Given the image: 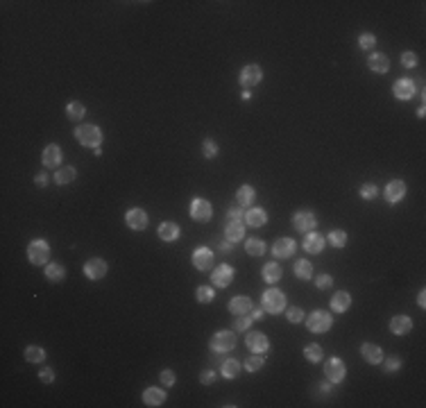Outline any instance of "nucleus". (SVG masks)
Wrapping results in <instances>:
<instances>
[{
	"mask_svg": "<svg viewBox=\"0 0 426 408\" xmlns=\"http://www.w3.org/2000/svg\"><path fill=\"white\" fill-rule=\"evenodd\" d=\"M392 91H395V96L399 98V100H410V98L415 96V84L410 82V79H399Z\"/></svg>",
	"mask_w": 426,
	"mask_h": 408,
	"instance_id": "4be33fe9",
	"label": "nucleus"
},
{
	"mask_svg": "<svg viewBox=\"0 0 426 408\" xmlns=\"http://www.w3.org/2000/svg\"><path fill=\"white\" fill-rule=\"evenodd\" d=\"M263 308L268 313H272V315H277V313H281L286 308V295L281 290L277 288H270L263 293Z\"/></svg>",
	"mask_w": 426,
	"mask_h": 408,
	"instance_id": "f03ea898",
	"label": "nucleus"
},
{
	"mask_svg": "<svg viewBox=\"0 0 426 408\" xmlns=\"http://www.w3.org/2000/svg\"><path fill=\"white\" fill-rule=\"evenodd\" d=\"M39 379H41L43 383H53V381H55V372H53L50 368H43V370L39 372Z\"/></svg>",
	"mask_w": 426,
	"mask_h": 408,
	"instance_id": "8fccbe9b",
	"label": "nucleus"
},
{
	"mask_svg": "<svg viewBox=\"0 0 426 408\" xmlns=\"http://www.w3.org/2000/svg\"><path fill=\"white\" fill-rule=\"evenodd\" d=\"M238 372H241V363H238L236 358H229L222 363V377L233 379V377H238Z\"/></svg>",
	"mask_w": 426,
	"mask_h": 408,
	"instance_id": "c9c22d12",
	"label": "nucleus"
},
{
	"mask_svg": "<svg viewBox=\"0 0 426 408\" xmlns=\"http://www.w3.org/2000/svg\"><path fill=\"white\" fill-rule=\"evenodd\" d=\"M247 347H250L252 351H256V354H265V351L270 349V340H268V336H263V334H259V331H252L250 336H247Z\"/></svg>",
	"mask_w": 426,
	"mask_h": 408,
	"instance_id": "f8f14e48",
	"label": "nucleus"
},
{
	"mask_svg": "<svg viewBox=\"0 0 426 408\" xmlns=\"http://www.w3.org/2000/svg\"><path fill=\"white\" fill-rule=\"evenodd\" d=\"M424 295H426L424 290H419V295H417V304H419V306H422V308L426 306V299H424Z\"/></svg>",
	"mask_w": 426,
	"mask_h": 408,
	"instance_id": "bf43d9fd",
	"label": "nucleus"
},
{
	"mask_svg": "<svg viewBox=\"0 0 426 408\" xmlns=\"http://www.w3.org/2000/svg\"><path fill=\"white\" fill-rule=\"evenodd\" d=\"M263 279L268 281V284H277V281L281 279V268H279L277 263H268L263 268Z\"/></svg>",
	"mask_w": 426,
	"mask_h": 408,
	"instance_id": "473e14b6",
	"label": "nucleus"
},
{
	"mask_svg": "<svg viewBox=\"0 0 426 408\" xmlns=\"http://www.w3.org/2000/svg\"><path fill=\"white\" fill-rule=\"evenodd\" d=\"M315 286H317V288H329V286H331V277L329 275H320L315 279Z\"/></svg>",
	"mask_w": 426,
	"mask_h": 408,
	"instance_id": "603ef678",
	"label": "nucleus"
},
{
	"mask_svg": "<svg viewBox=\"0 0 426 408\" xmlns=\"http://www.w3.org/2000/svg\"><path fill=\"white\" fill-rule=\"evenodd\" d=\"M367 66L372 68L374 73H388V68H390V62H388V57H386V55L374 53V55H369Z\"/></svg>",
	"mask_w": 426,
	"mask_h": 408,
	"instance_id": "393cba45",
	"label": "nucleus"
},
{
	"mask_svg": "<svg viewBox=\"0 0 426 408\" xmlns=\"http://www.w3.org/2000/svg\"><path fill=\"white\" fill-rule=\"evenodd\" d=\"M245 250H247V254H252V256H263L265 243L261 241V238H250V241H245Z\"/></svg>",
	"mask_w": 426,
	"mask_h": 408,
	"instance_id": "c756f323",
	"label": "nucleus"
},
{
	"mask_svg": "<svg viewBox=\"0 0 426 408\" xmlns=\"http://www.w3.org/2000/svg\"><path fill=\"white\" fill-rule=\"evenodd\" d=\"M243 234H245V229H243V224L238 222V220H229L227 227H224V238H227V241H231V243L241 241Z\"/></svg>",
	"mask_w": 426,
	"mask_h": 408,
	"instance_id": "bb28decb",
	"label": "nucleus"
},
{
	"mask_svg": "<svg viewBox=\"0 0 426 408\" xmlns=\"http://www.w3.org/2000/svg\"><path fill=\"white\" fill-rule=\"evenodd\" d=\"M399 368H401V358H397V356L386 358V370H388V372H397Z\"/></svg>",
	"mask_w": 426,
	"mask_h": 408,
	"instance_id": "09e8293b",
	"label": "nucleus"
},
{
	"mask_svg": "<svg viewBox=\"0 0 426 408\" xmlns=\"http://www.w3.org/2000/svg\"><path fill=\"white\" fill-rule=\"evenodd\" d=\"M254 198H256V193H254V189H252L250 184L241 186L238 193H236V200H238V204H241V206H250L252 202H254Z\"/></svg>",
	"mask_w": 426,
	"mask_h": 408,
	"instance_id": "c85d7f7f",
	"label": "nucleus"
},
{
	"mask_svg": "<svg viewBox=\"0 0 426 408\" xmlns=\"http://www.w3.org/2000/svg\"><path fill=\"white\" fill-rule=\"evenodd\" d=\"M143 401L148 406H161L163 401H166V392L159 390V388H148V390L143 392Z\"/></svg>",
	"mask_w": 426,
	"mask_h": 408,
	"instance_id": "cd10ccee",
	"label": "nucleus"
},
{
	"mask_svg": "<svg viewBox=\"0 0 426 408\" xmlns=\"http://www.w3.org/2000/svg\"><path fill=\"white\" fill-rule=\"evenodd\" d=\"M200 381H202L204 386H211V383L215 381V374H213V372H202V377H200Z\"/></svg>",
	"mask_w": 426,
	"mask_h": 408,
	"instance_id": "864d4df0",
	"label": "nucleus"
},
{
	"mask_svg": "<svg viewBox=\"0 0 426 408\" xmlns=\"http://www.w3.org/2000/svg\"><path fill=\"white\" fill-rule=\"evenodd\" d=\"M378 195V191H376V186L374 184H365L363 189H360V198L363 200H374Z\"/></svg>",
	"mask_w": 426,
	"mask_h": 408,
	"instance_id": "37998d69",
	"label": "nucleus"
},
{
	"mask_svg": "<svg viewBox=\"0 0 426 408\" xmlns=\"http://www.w3.org/2000/svg\"><path fill=\"white\" fill-rule=\"evenodd\" d=\"M75 177H77L75 168H73V166H66V168H59V170H57V175H55V182L64 186V184H71Z\"/></svg>",
	"mask_w": 426,
	"mask_h": 408,
	"instance_id": "7c9ffc66",
	"label": "nucleus"
},
{
	"mask_svg": "<svg viewBox=\"0 0 426 408\" xmlns=\"http://www.w3.org/2000/svg\"><path fill=\"white\" fill-rule=\"evenodd\" d=\"M349 306H352V297H349L347 290H340V293H336L334 299H331V308H334L336 313H345Z\"/></svg>",
	"mask_w": 426,
	"mask_h": 408,
	"instance_id": "5701e85b",
	"label": "nucleus"
},
{
	"mask_svg": "<svg viewBox=\"0 0 426 408\" xmlns=\"http://www.w3.org/2000/svg\"><path fill=\"white\" fill-rule=\"evenodd\" d=\"M252 325V318H245V315H238L236 322H233V329L236 331H247Z\"/></svg>",
	"mask_w": 426,
	"mask_h": 408,
	"instance_id": "c03bdc74",
	"label": "nucleus"
},
{
	"mask_svg": "<svg viewBox=\"0 0 426 408\" xmlns=\"http://www.w3.org/2000/svg\"><path fill=\"white\" fill-rule=\"evenodd\" d=\"M288 320L293 322V325H297V322H302L304 320V311L299 306H293V308H288Z\"/></svg>",
	"mask_w": 426,
	"mask_h": 408,
	"instance_id": "a18cd8bd",
	"label": "nucleus"
},
{
	"mask_svg": "<svg viewBox=\"0 0 426 408\" xmlns=\"http://www.w3.org/2000/svg\"><path fill=\"white\" fill-rule=\"evenodd\" d=\"M295 252V241L293 238H279L274 241V247H272V254L277 259H290Z\"/></svg>",
	"mask_w": 426,
	"mask_h": 408,
	"instance_id": "dca6fc26",
	"label": "nucleus"
},
{
	"mask_svg": "<svg viewBox=\"0 0 426 408\" xmlns=\"http://www.w3.org/2000/svg\"><path fill=\"white\" fill-rule=\"evenodd\" d=\"M75 139L82 145H88V148H100L102 143V132L98 125H82V127L75 129Z\"/></svg>",
	"mask_w": 426,
	"mask_h": 408,
	"instance_id": "f257e3e1",
	"label": "nucleus"
},
{
	"mask_svg": "<svg viewBox=\"0 0 426 408\" xmlns=\"http://www.w3.org/2000/svg\"><path fill=\"white\" fill-rule=\"evenodd\" d=\"M360 351H363V358L367 360V363L372 365H378L383 360V351L378 345H374V342H363V347H360Z\"/></svg>",
	"mask_w": 426,
	"mask_h": 408,
	"instance_id": "f3484780",
	"label": "nucleus"
},
{
	"mask_svg": "<svg viewBox=\"0 0 426 408\" xmlns=\"http://www.w3.org/2000/svg\"><path fill=\"white\" fill-rule=\"evenodd\" d=\"M66 114H68V118H71V120H82L84 114H86V107H84L82 102H68Z\"/></svg>",
	"mask_w": 426,
	"mask_h": 408,
	"instance_id": "f704fd0d",
	"label": "nucleus"
},
{
	"mask_svg": "<svg viewBox=\"0 0 426 408\" xmlns=\"http://www.w3.org/2000/svg\"><path fill=\"white\" fill-rule=\"evenodd\" d=\"M243 218V211L241 209H229L227 211V220H241Z\"/></svg>",
	"mask_w": 426,
	"mask_h": 408,
	"instance_id": "5fc2aeb1",
	"label": "nucleus"
},
{
	"mask_svg": "<svg viewBox=\"0 0 426 408\" xmlns=\"http://www.w3.org/2000/svg\"><path fill=\"white\" fill-rule=\"evenodd\" d=\"M193 265L198 270H209L213 268V252L209 247H198L193 252Z\"/></svg>",
	"mask_w": 426,
	"mask_h": 408,
	"instance_id": "9d476101",
	"label": "nucleus"
},
{
	"mask_svg": "<svg viewBox=\"0 0 426 408\" xmlns=\"http://www.w3.org/2000/svg\"><path fill=\"white\" fill-rule=\"evenodd\" d=\"M41 161H43L45 168H55L59 166V161H62V150H59V145L50 143L48 148L43 150V157H41Z\"/></svg>",
	"mask_w": 426,
	"mask_h": 408,
	"instance_id": "a211bd4d",
	"label": "nucleus"
},
{
	"mask_svg": "<svg viewBox=\"0 0 426 408\" xmlns=\"http://www.w3.org/2000/svg\"><path fill=\"white\" fill-rule=\"evenodd\" d=\"M218 247H220V252H224V254H227V252L233 250V243H231V241H222Z\"/></svg>",
	"mask_w": 426,
	"mask_h": 408,
	"instance_id": "6e6d98bb",
	"label": "nucleus"
},
{
	"mask_svg": "<svg viewBox=\"0 0 426 408\" xmlns=\"http://www.w3.org/2000/svg\"><path fill=\"white\" fill-rule=\"evenodd\" d=\"M50 256V247L45 241H41V238H36V241L30 243V247H27V259H30V263L34 265H43L45 261H48Z\"/></svg>",
	"mask_w": 426,
	"mask_h": 408,
	"instance_id": "7ed1b4c3",
	"label": "nucleus"
},
{
	"mask_svg": "<svg viewBox=\"0 0 426 408\" xmlns=\"http://www.w3.org/2000/svg\"><path fill=\"white\" fill-rule=\"evenodd\" d=\"M261 368H263V358H261V356H252V358L245 360V370H247V372H259Z\"/></svg>",
	"mask_w": 426,
	"mask_h": 408,
	"instance_id": "a19ab883",
	"label": "nucleus"
},
{
	"mask_svg": "<svg viewBox=\"0 0 426 408\" xmlns=\"http://www.w3.org/2000/svg\"><path fill=\"white\" fill-rule=\"evenodd\" d=\"M25 358L30 360V363H41V360L45 358V351L41 349L39 345H30V347H25Z\"/></svg>",
	"mask_w": 426,
	"mask_h": 408,
	"instance_id": "e433bc0d",
	"label": "nucleus"
},
{
	"mask_svg": "<svg viewBox=\"0 0 426 408\" xmlns=\"http://www.w3.org/2000/svg\"><path fill=\"white\" fill-rule=\"evenodd\" d=\"M64 277H66V270H64V265H59V263L45 265V279H48V281H62Z\"/></svg>",
	"mask_w": 426,
	"mask_h": 408,
	"instance_id": "2f4dec72",
	"label": "nucleus"
},
{
	"mask_svg": "<svg viewBox=\"0 0 426 408\" xmlns=\"http://www.w3.org/2000/svg\"><path fill=\"white\" fill-rule=\"evenodd\" d=\"M161 383H163V386H175V374H172L170 370H163V372H161Z\"/></svg>",
	"mask_w": 426,
	"mask_h": 408,
	"instance_id": "3c124183",
	"label": "nucleus"
},
{
	"mask_svg": "<svg viewBox=\"0 0 426 408\" xmlns=\"http://www.w3.org/2000/svg\"><path fill=\"white\" fill-rule=\"evenodd\" d=\"M245 222L250 224V227H263V224L268 222V213H265L263 209H250L245 213Z\"/></svg>",
	"mask_w": 426,
	"mask_h": 408,
	"instance_id": "a878e982",
	"label": "nucleus"
},
{
	"mask_svg": "<svg viewBox=\"0 0 426 408\" xmlns=\"http://www.w3.org/2000/svg\"><path fill=\"white\" fill-rule=\"evenodd\" d=\"M360 46H363V48H374V46H376V36L374 34H369V32H365V34H360Z\"/></svg>",
	"mask_w": 426,
	"mask_h": 408,
	"instance_id": "49530a36",
	"label": "nucleus"
},
{
	"mask_svg": "<svg viewBox=\"0 0 426 408\" xmlns=\"http://www.w3.org/2000/svg\"><path fill=\"white\" fill-rule=\"evenodd\" d=\"M295 275L299 277V279H311V275H313V265L308 263V261H297V263H295Z\"/></svg>",
	"mask_w": 426,
	"mask_h": 408,
	"instance_id": "4c0bfd02",
	"label": "nucleus"
},
{
	"mask_svg": "<svg viewBox=\"0 0 426 408\" xmlns=\"http://www.w3.org/2000/svg\"><path fill=\"white\" fill-rule=\"evenodd\" d=\"M259 82H261V68L256 66V64H250V66L243 68V73H241V84H243V86L250 88V86H256Z\"/></svg>",
	"mask_w": 426,
	"mask_h": 408,
	"instance_id": "2eb2a0df",
	"label": "nucleus"
},
{
	"mask_svg": "<svg viewBox=\"0 0 426 408\" xmlns=\"http://www.w3.org/2000/svg\"><path fill=\"white\" fill-rule=\"evenodd\" d=\"M306 327L313 334H324V331L331 329V315L326 311H313L306 318Z\"/></svg>",
	"mask_w": 426,
	"mask_h": 408,
	"instance_id": "20e7f679",
	"label": "nucleus"
},
{
	"mask_svg": "<svg viewBox=\"0 0 426 408\" xmlns=\"http://www.w3.org/2000/svg\"><path fill=\"white\" fill-rule=\"evenodd\" d=\"M107 270H109V265H107L102 259H91V261H86V265H84V275L93 281L102 279V277L107 275Z\"/></svg>",
	"mask_w": 426,
	"mask_h": 408,
	"instance_id": "9b49d317",
	"label": "nucleus"
},
{
	"mask_svg": "<svg viewBox=\"0 0 426 408\" xmlns=\"http://www.w3.org/2000/svg\"><path fill=\"white\" fill-rule=\"evenodd\" d=\"M304 250H306L308 254H320V252L324 250V238H322V234L308 232V236L304 238Z\"/></svg>",
	"mask_w": 426,
	"mask_h": 408,
	"instance_id": "6ab92c4d",
	"label": "nucleus"
},
{
	"mask_svg": "<svg viewBox=\"0 0 426 408\" xmlns=\"http://www.w3.org/2000/svg\"><path fill=\"white\" fill-rule=\"evenodd\" d=\"M406 195V184L401 179H392V182H388V186H386V200L390 204H395V202H399L401 198Z\"/></svg>",
	"mask_w": 426,
	"mask_h": 408,
	"instance_id": "4468645a",
	"label": "nucleus"
},
{
	"mask_svg": "<svg viewBox=\"0 0 426 408\" xmlns=\"http://www.w3.org/2000/svg\"><path fill=\"white\" fill-rule=\"evenodd\" d=\"M179 234H181V229L177 227L175 222H163L161 227H159V238H161V241H166V243L177 241V238H179Z\"/></svg>",
	"mask_w": 426,
	"mask_h": 408,
	"instance_id": "b1692460",
	"label": "nucleus"
},
{
	"mask_svg": "<svg viewBox=\"0 0 426 408\" xmlns=\"http://www.w3.org/2000/svg\"><path fill=\"white\" fill-rule=\"evenodd\" d=\"M211 213H213V209L207 200L195 198L193 202H191V218L198 220V222H207V220L211 218Z\"/></svg>",
	"mask_w": 426,
	"mask_h": 408,
	"instance_id": "39448f33",
	"label": "nucleus"
},
{
	"mask_svg": "<svg viewBox=\"0 0 426 408\" xmlns=\"http://www.w3.org/2000/svg\"><path fill=\"white\" fill-rule=\"evenodd\" d=\"M45 184H48V175H45V172L36 175V186H45Z\"/></svg>",
	"mask_w": 426,
	"mask_h": 408,
	"instance_id": "4d7b16f0",
	"label": "nucleus"
},
{
	"mask_svg": "<svg viewBox=\"0 0 426 408\" xmlns=\"http://www.w3.org/2000/svg\"><path fill=\"white\" fill-rule=\"evenodd\" d=\"M202 150H204V157L207 159H213L215 154H218V143H215V141H204V145H202Z\"/></svg>",
	"mask_w": 426,
	"mask_h": 408,
	"instance_id": "79ce46f5",
	"label": "nucleus"
},
{
	"mask_svg": "<svg viewBox=\"0 0 426 408\" xmlns=\"http://www.w3.org/2000/svg\"><path fill=\"white\" fill-rule=\"evenodd\" d=\"M329 241L334 247H345L347 245V234H345L343 229H334V232L329 234Z\"/></svg>",
	"mask_w": 426,
	"mask_h": 408,
	"instance_id": "58836bf2",
	"label": "nucleus"
},
{
	"mask_svg": "<svg viewBox=\"0 0 426 408\" xmlns=\"http://www.w3.org/2000/svg\"><path fill=\"white\" fill-rule=\"evenodd\" d=\"M401 64H404L406 68L417 66V55H415V53H404V55H401Z\"/></svg>",
	"mask_w": 426,
	"mask_h": 408,
	"instance_id": "de8ad7c7",
	"label": "nucleus"
},
{
	"mask_svg": "<svg viewBox=\"0 0 426 408\" xmlns=\"http://www.w3.org/2000/svg\"><path fill=\"white\" fill-rule=\"evenodd\" d=\"M195 297H198V302L209 304V302H213L215 293H213V288H209V286H200V288H198V293H195Z\"/></svg>",
	"mask_w": 426,
	"mask_h": 408,
	"instance_id": "ea45409f",
	"label": "nucleus"
},
{
	"mask_svg": "<svg viewBox=\"0 0 426 408\" xmlns=\"http://www.w3.org/2000/svg\"><path fill=\"white\" fill-rule=\"evenodd\" d=\"M329 390H331L329 383H322V392H324V395H329Z\"/></svg>",
	"mask_w": 426,
	"mask_h": 408,
	"instance_id": "052dcab7",
	"label": "nucleus"
},
{
	"mask_svg": "<svg viewBox=\"0 0 426 408\" xmlns=\"http://www.w3.org/2000/svg\"><path fill=\"white\" fill-rule=\"evenodd\" d=\"M304 356H306L311 363H317V360H322V356H324V349H322L317 342H311V345H306V349H304Z\"/></svg>",
	"mask_w": 426,
	"mask_h": 408,
	"instance_id": "72a5a7b5",
	"label": "nucleus"
},
{
	"mask_svg": "<svg viewBox=\"0 0 426 408\" xmlns=\"http://www.w3.org/2000/svg\"><path fill=\"white\" fill-rule=\"evenodd\" d=\"M236 345V336L231 331H218L211 338V349L213 351H229Z\"/></svg>",
	"mask_w": 426,
	"mask_h": 408,
	"instance_id": "0eeeda50",
	"label": "nucleus"
},
{
	"mask_svg": "<svg viewBox=\"0 0 426 408\" xmlns=\"http://www.w3.org/2000/svg\"><path fill=\"white\" fill-rule=\"evenodd\" d=\"M125 222L132 229H136V232H143V229L148 227V213H145L143 209H132L125 215Z\"/></svg>",
	"mask_w": 426,
	"mask_h": 408,
	"instance_id": "ddd939ff",
	"label": "nucleus"
},
{
	"mask_svg": "<svg viewBox=\"0 0 426 408\" xmlns=\"http://www.w3.org/2000/svg\"><path fill=\"white\" fill-rule=\"evenodd\" d=\"M252 308H254V304L250 297H236L229 302V311L236 313V315H250Z\"/></svg>",
	"mask_w": 426,
	"mask_h": 408,
	"instance_id": "412c9836",
	"label": "nucleus"
},
{
	"mask_svg": "<svg viewBox=\"0 0 426 408\" xmlns=\"http://www.w3.org/2000/svg\"><path fill=\"white\" fill-rule=\"evenodd\" d=\"M250 313H252V315H250L252 320H261V318H263V311H261V308H252Z\"/></svg>",
	"mask_w": 426,
	"mask_h": 408,
	"instance_id": "13d9d810",
	"label": "nucleus"
},
{
	"mask_svg": "<svg viewBox=\"0 0 426 408\" xmlns=\"http://www.w3.org/2000/svg\"><path fill=\"white\" fill-rule=\"evenodd\" d=\"M211 279H213V284L218 286V288H227V286L233 281V268H231V265H227V263L218 265V268L213 270Z\"/></svg>",
	"mask_w": 426,
	"mask_h": 408,
	"instance_id": "1a4fd4ad",
	"label": "nucleus"
},
{
	"mask_svg": "<svg viewBox=\"0 0 426 408\" xmlns=\"http://www.w3.org/2000/svg\"><path fill=\"white\" fill-rule=\"evenodd\" d=\"M410 329H413V320H410V318H406V315H395V318L390 320V331H392V334L406 336Z\"/></svg>",
	"mask_w": 426,
	"mask_h": 408,
	"instance_id": "aec40b11",
	"label": "nucleus"
},
{
	"mask_svg": "<svg viewBox=\"0 0 426 408\" xmlns=\"http://www.w3.org/2000/svg\"><path fill=\"white\" fill-rule=\"evenodd\" d=\"M293 222H295V229H297V232L308 234V232H313V227H315V215H313V211H297Z\"/></svg>",
	"mask_w": 426,
	"mask_h": 408,
	"instance_id": "6e6552de",
	"label": "nucleus"
},
{
	"mask_svg": "<svg viewBox=\"0 0 426 408\" xmlns=\"http://www.w3.org/2000/svg\"><path fill=\"white\" fill-rule=\"evenodd\" d=\"M324 374L329 381L334 383H340L345 379V374H347V370H345V363L340 358H329L324 365Z\"/></svg>",
	"mask_w": 426,
	"mask_h": 408,
	"instance_id": "423d86ee",
	"label": "nucleus"
}]
</instances>
